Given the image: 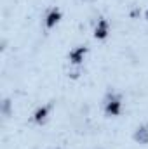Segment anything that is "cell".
Segmentation results:
<instances>
[{
    "mask_svg": "<svg viewBox=\"0 0 148 149\" xmlns=\"http://www.w3.org/2000/svg\"><path fill=\"white\" fill-rule=\"evenodd\" d=\"M120 111H122V99H120V95L110 92L106 95V99H105V114L106 116H117V114H120Z\"/></svg>",
    "mask_w": 148,
    "mask_h": 149,
    "instance_id": "1",
    "label": "cell"
},
{
    "mask_svg": "<svg viewBox=\"0 0 148 149\" xmlns=\"http://www.w3.org/2000/svg\"><path fill=\"white\" fill-rule=\"evenodd\" d=\"M94 37L98 40H105L108 37V21L106 19H99L98 24H96V30H94Z\"/></svg>",
    "mask_w": 148,
    "mask_h": 149,
    "instance_id": "2",
    "label": "cell"
},
{
    "mask_svg": "<svg viewBox=\"0 0 148 149\" xmlns=\"http://www.w3.org/2000/svg\"><path fill=\"white\" fill-rule=\"evenodd\" d=\"M132 139L138 142V144H148V127L145 125H141V127H138L136 130H134V135H132Z\"/></svg>",
    "mask_w": 148,
    "mask_h": 149,
    "instance_id": "3",
    "label": "cell"
},
{
    "mask_svg": "<svg viewBox=\"0 0 148 149\" xmlns=\"http://www.w3.org/2000/svg\"><path fill=\"white\" fill-rule=\"evenodd\" d=\"M85 54H87V49H85V47H77L75 50H72V52H70V61H72V64L78 66V64L84 61Z\"/></svg>",
    "mask_w": 148,
    "mask_h": 149,
    "instance_id": "4",
    "label": "cell"
},
{
    "mask_svg": "<svg viewBox=\"0 0 148 149\" xmlns=\"http://www.w3.org/2000/svg\"><path fill=\"white\" fill-rule=\"evenodd\" d=\"M59 19H61L59 9H52V10L47 14V17H45V26H47V28H54V26L59 23Z\"/></svg>",
    "mask_w": 148,
    "mask_h": 149,
    "instance_id": "5",
    "label": "cell"
},
{
    "mask_svg": "<svg viewBox=\"0 0 148 149\" xmlns=\"http://www.w3.org/2000/svg\"><path fill=\"white\" fill-rule=\"evenodd\" d=\"M49 106H42V108H38L37 111H35V114H33V120L37 121L38 125H42L45 120H47V116H49Z\"/></svg>",
    "mask_w": 148,
    "mask_h": 149,
    "instance_id": "6",
    "label": "cell"
},
{
    "mask_svg": "<svg viewBox=\"0 0 148 149\" xmlns=\"http://www.w3.org/2000/svg\"><path fill=\"white\" fill-rule=\"evenodd\" d=\"M2 114L11 116V101L9 99H4V102H2Z\"/></svg>",
    "mask_w": 148,
    "mask_h": 149,
    "instance_id": "7",
    "label": "cell"
},
{
    "mask_svg": "<svg viewBox=\"0 0 148 149\" xmlns=\"http://www.w3.org/2000/svg\"><path fill=\"white\" fill-rule=\"evenodd\" d=\"M147 19H148V12H147Z\"/></svg>",
    "mask_w": 148,
    "mask_h": 149,
    "instance_id": "8",
    "label": "cell"
}]
</instances>
